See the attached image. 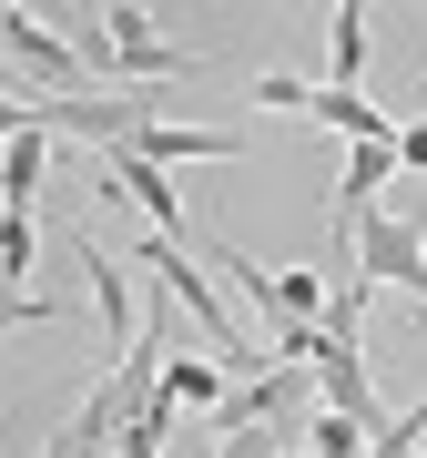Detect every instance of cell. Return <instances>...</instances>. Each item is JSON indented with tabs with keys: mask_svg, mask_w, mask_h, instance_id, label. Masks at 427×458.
<instances>
[{
	"mask_svg": "<svg viewBox=\"0 0 427 458\" xmlns=\"http://www.w3.org/2000/svg\"><path fill=\"white\" fill-rule=\"evenodd\" d=\"M346 276L366 295L377 285L427 295V225H407V214H346Z\"/></svg>",
	"mask_w": 427,
	"mask_h": 458,
	"instance_id": "obj_1",
	"label": "cell"
},
{
	"mask_svg": "<svg viewBox=\"0 0 427 458\" xmlns=\"http://www.w3.org/2000/svg\"><path fill=\"white\" fill-rule=\"evenodd\" d=\"M214 265L234 276V295H245V306L275 316V336H285V327H326V306H336L315 265H255V255H214Z\"/></svg>",
	"mask_w": 427,
	"mask_h": 458,
	"instance_id": "obj_2",
	"label": "cell"
},
{
	"mask_svg": "<svg viewBox=\"0 0 427 458\" xmlns=\"http://www.w3.org/2000/svg\"><path fill=\"white\" fill-rule=\"evenodd\" d=\"M0 51H11V62L31 72L41 92H82V82H92V72H82V51H71L62 31H41V21L21 11V0H0Z\"/></svg>",
	"mask_w": 427,
	"mask_h": 458,
	"instance_id": "obj_3",
	"label": "cell"
},
{
	"mask_svg": "<svg viewBox=\"0 0 427 458\" xmlns=\"http://www.w3.org/2000/svg\"><path fill=\"white\" fill-rule=\"evenodd\" d=\"M102 31H113V62H122V82H183V72H194V51H173L163 31H153V11H132V0H113V11H102Z\"/></svg>",
	"mask_w": 427,
	"mask_h": 458,
	"instance_id": "obj_4",
	"label": "cell"
},
{
	"mask_svg": "<svg viewBox=\"0 0 427 458\" xmlns=\"http://www.w3.org/2000/svg\"><path fill=\"white\" fill-rule=\"evenodd\" d=\"M82 285H92V316H102V346H113V367L143 346V295H132V276H122V255H102V245H82Z\"/></svg>",
	"mask_w": 427,
	"mask_h": 458,
	"instance_id": "obj_5",
	"label": "cell"
},
{
	"mask_svg": "<svg viewBox=\"0 0 427 458\" xmlns=\"http://www.w3.org/2000/svg\"><path fill=\"white\" fill-rule=\"evenodd\" d=\"M102 174H113V194H132V204H143L153 214V234H163V245H183V234H194V225H183V194H173V174L163 164H143V153H102Z\"/></svg>",
	"mask_w": 427,
	"mask_h": 458,
	"instance_id": "obj_6",
	"label": "cell"
},
{
	"mask_svg": "<svg viewBox=\"0 0 427 458\" xmlns=\"http://www.w3.org/2000/svg\"><path fill=\"white\" fill-rule=\"evenodd\" d=\"M132 153H143V164H163V174H183V164H234V132H214V123H163L153 113L143 132H132Z\"/></svg>",
	"mask_w": 427,
	"mask_h": 458,
	"instance_id": "obj_7",
	"label": "cell"
},
{
	"mask_svg": "<svg viewBox=\"0 0 427 458\" xmlns=\"http://www.w3.org/2000/svg\"><path fill=\"white\" fill-rule=\"evenodd\" d=\"M163 397H173V408H224V367H214V357H194V346H173V327H163Z\"/></svg>",
	"mask_w": 427,
	"mask_h": 458,
	"instance_id": "obj_8",
	"label": "cell"
},
{
	"mask_svg": "<svg viewBox=\"0 0 427 458\" xmlns=\"http://www.w3.org/2000/svg\"><path fill=\"white\" fill-rule=\"evenodd\" d=\"M41 164H51V132H21V143H0V204H11V214H31Z\"/></svg>",
	"mask_w": 427,
	"mask_h": 458,
	"instance_id": "obj_9",
	"label": "cell"
},
{
	"mask_svg": "<svg viewBox=\"0 0 427 458\" xmlns=\"http://www.w3.org/2000/svg\"><path fill=\"white\" fill-rule=\"evenodd\" d=\"M326 51H336V92H356V72H366V11L356 0L326 11Z\"/></svg>",
	"mask_w": 427,
	"mask_h": 458,
	"instance_id": "obj_10",
	"label": "cell"
},
{
	"mask_svg": "<svg viewBox=\"0 0 427 458\" xmlns=\"http://www.w3.org/2000/svg\"><path fill=\"white\" fill-rule=\"evenodd\" d=\"M31 255H41V225L0 204V295H21V285H31Z\"/></svg>",
	"mask_w": 427,
	"mask_h": 458,
	"instance_id": "obj_11",
	"label": "cell"
},
{
	"mask_svg": "<svg viewBox=\"0 0 427 458\" xmlns=\"http://www.w3.org/2000/svg\"><path fill=\"white\" fill-rule=\"evenodd\" d=\"M296 448V428H224L214 438V458H285Z\"/></svg>",
	"mask_w": 427,
	"mask_h": 458,
	"instance_id": "obj_12",
	"label": "cell"
},
{
	"mask_svg": "<svg viewBox=\"0 0 427 458\" xmlns=\"http://www.w3.org/2000/svg\"><path fill=\"white\" fill-rule=\"evenodd\" d=\"M397 174H417V183H427V123H407V132H397Z\"/></svg>",
	"mask_w": 427,
	"mask_h": 458,
	"instance_id": "obj_13",
	"label": "cell"
}]
</instances>
